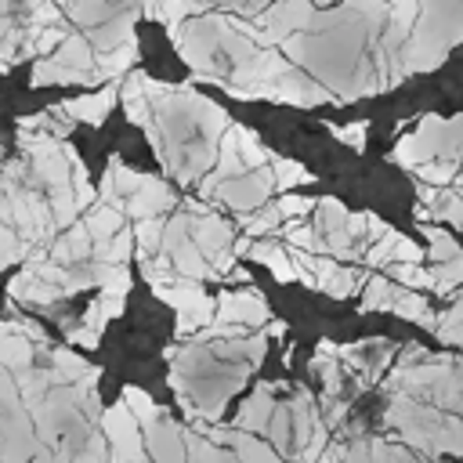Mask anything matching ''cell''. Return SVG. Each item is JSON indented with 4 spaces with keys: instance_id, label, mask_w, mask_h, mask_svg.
Returning a JSON list of instances; mask_svg holds the SVG:
<instances>
[{
    "instance_id": "6da1fadb",
    "label": "cell",
    "mask_w": 463,
    "mask_h": 463,
    "mask_svg": "<svg viewBox=\"0 0 463 463\" xmlns=\"http://www.w3.org/2000/svg\"><path fill=\"white\" fill-rule=\"evenodd\" d=\"M268 333L224 336V340H195L184 347H170V387L177 391L188 420L221 423L228 398L246 383V376L264 362Z\"/></svg>"
},
{
    "instance_id": "7a4b0ae2",
    "label": "cell",
    "mask_w": 463,
    "mask_h": 463,
    "mask_svg": "<svg viewBox=\"0 0 463 463\" xmlns=\"http://www.w3.org/2000/svg\"><path fill=\"white\" fill-rule=\"evenodd\" d=\"M148 98L159 127L156 159L177 184H195L217 163V148L228 123V112L192 87H170L148 76Z\"/></svg>"
},
{
    "instance_id": "3957f363",
    "label": "cell",
    "mask_w": 463,
    "mask_h": 463,
    "mask_svg": "<svg viewBox=\"0 0 463 463\" xmlns=\"http://www.w3.org/2000/svg\"><path fill=\"white\" fill-rule=\"evenodd\" d=\"M36 452H40V438L29 405L14 376L0 365V463H33Z\"/></svg>"
},
{
    "instance_id": "277c9868",
    "label": "cell",
    "mask_w": 463,
    "mask_h": 463,
    "mask_svg": "<svg viewBox=\"0 0 463 463\" xmlns=\"http://www.w3.org/2000/svg\"><path fill=\"white\" fill-rule=\"evenodd\" d=\"M152 293L177 311V326H174L177 336H195L199 329H206L217 318V297H210L203 289V282H195V279H181L177 275L174 282L156 286Z\"/></svg>"
},
{
    "instance_id": "5b68a950",
    "label": "cell",
    "mask_w": 463,
    "mask_h": 463,
    "mask_svg": "<svg viewBox=\"0 0 463 463\" xmlns=\"http://www.w3.org/2000/svg\"><path fill=\"white\" fill-rule=\"evenodd\" d=\"M159 253L174 264V271H177L181 279H195V282L221 279L217 268L203 257V250L195 246V239H192V232H188V210H174V213L166 217V232H163Z\"/></svg>"
},
{
    "instance_id": "8992f818",
    "label": "cell",
    "mask_w": 463,
    "mask_h": 463,
    "mask_svg": "<svg viewBox=\"0 0 463 463\" xmlns=\"http://www.w3.org/2000/svg\"><path fill=\"white\" fill-rule=\"evenodd\" d=\"M188 232H192L195 246L203 250V257L217 268V275L228 279L232 268H235V232H232V224L224 217H217L213 210H206V213H188Z\"/></svg>"
},
{
    "instance_id": "52a82bcc",
    "label": "cell",
    "mask_w": 463,
    "mask_h": 463,
    "mask_svg": "<svg viewBox=\"0 0 463 463\" xmlns=\"http://www.w3.org/2000/svg\"><path fill=\"white\" fill-rule=\"evenodd\" d=\"M101 430L109 438L112 463H137V459L148 456V449H145V427H141V420L130 412V405L123 398L101 412Z\"/></svg>"
},
{
    "instance_id": "ba28073f",
    "label": "cell",
    "mask_w": 463,
    "mask_h": 463,
    "mask_svg": "<svg viewBox=\"0 0 463 463\" xmlns=\"http://www.w3.org/2000/svg\"><path fill=\"white\" fill-rule=\"evenodd\" d=\"M311 18H315L311 0H275L253 14V25L260 29V43L275 47V43H286L293 33H304Z\"/></svg>"
},
{
    "instance_id": "9c48e42d",
    "label": "cell",
    "mask_w": 463,
    "mask_h": 463,
    "mask_svg": "<svg viewBox=\"0 0 463 463\" xmlns=\"http://www.w3.org/2000/svg\"><path fill=\"white\" fill-rule=\"evenodd\" d=\"M275 192V174L271 166H257V170H246L224 184H217L213 199H221L224 206H232L235 213H253L268 203V195Z\"/></svg>"
},
{
    "instance_id": "30bf717a",
    "label": "cell",
    "mask_w": 463,
    "mask_h": 463,
    "mask_svg": "<svg viewBox=\"0 0 463 463\" xmlns=\"http://www.w3.org/2000/svg\"><path fill=\"white\" fill-rule=\"evenodd\" d=\"M145 449L156 463H188V423L174 416H156L145 423Z\"/></svg>"
},
{
    "instance_id": "8fae6325",
    "label": "cell",
    "mask_w": 463,
    "mask_h": 463,
    "mask_svg": "<svg viewBox=\"0 0 463 463\" xmlns=\"http://www.w3.org/2000/svg\"><path fill=\"white\" fill-rule=\"evenodd\" d=\"M217 322H235L246 329H264L271 322L268 300L253 289H224L217 297Z\"/></svg>"
},
{
    "instance_id": "7c38bea8",
    "label": "cell",
    "mask_w": 463,
    "mask_h": 463,
    "mask_svg": "<svg viewBox=\"0 0 463 463\" xmlns=\"http://www.w3.org/2000/svg\"><path fill=\"white\" fill-rule=\"evenodd\" d=\"M116 101H119V80L105 83V87H101V90H94V94H80V98L61 101V112H65L72 123L101 127V123L109 119V112L116 109Z\"/></svg>"
},
{
    "instance_id": "4fadbf2b",
    "label": "cell",
    "mask_w": 463,
    "mask_h": 463,
    "mask_svg": "<svg viewBox=\"0 0 463 463\" xmlns=\"http://www.w3.org/2000/svg\"><path fill=\"white\" fill-rule=\"evenodd\" d=\"M174 206H177V199H174L170 184L159 181L156 174H145V184L123 203V213L134 217V221H141V217H163V213H174Z\"/></svg>"
},
{
    "instance_id": "5bb4252c",
    "label": "cell",
    "mask_w": 463,
    "mask_h": 463,
    "mask_svg": "<svg viewBox=\"0 0 463 463\" xmlns=\"http://www.w3.org/2000/svg\"><path fill=\"white\" fill-rule=\"evenodd\" d=\"M275 383H257L253 387V394L239 405V412H235V420H232V427H239V430H250V434H260V438H268V427H271V416H275V409H279V402H275Z\"/></svg>"
},
{
    "instance_id": "9a60e30c",
    "label": "cell",
    "mask_w": 463,
    "mask_h": 463,
    "mask_svg": "<svg viewBox=\"0 0 463 463\" xmlns=\"http://www.w3.org/2000/svg\"><path fill=\"white\" fill-rule=\"evenodd\" d=\"M36 358H40V347L22 333V326L0 318V365H4L11 376H18V373L33 369Z\"/></svg>"
},
{
    "instance_id": "2e32d148",
    "label": "cell",
    "mask_w": 463,
    "mask_h": 463,
    "mask_svg": "<svg viewBox=\"0 0 463 463\" xmlns=\"http://www.w3.org/2000/svg\"><path fill=\"white\" fill-rule=\"evenodd\" d=\"M141 184H145V174H141V170H134V166H127L123 159L109 156L105 174H101V184H98V199L123 210V203H127Z\"/></svg>"
},
{
    "instance_id": "e0dca14e",
    "label": "cell",
    "mask_w": 463,
    "mask_h": 463,
    "mask_svg": "<svg viewBox=\"0 0 463 463\" xmlns=\"http://www.w3.org/2000/svg\"><path fill=\"white\" fill-rule=\"evenodd\" d=\"M137 18H141V7H137V4H127V7H119L109 22H101V25L87 29V40L94 43V51H98V54L116 51L119 43L134 40V22H137Z\"/></svg>"
},
{
    "instance_id": "ac0fdd59",
    "label": "cell",
    "mask_w": 463,
    "mask_h": 463,
    "mask_svg": "<svg viewBox=\"0 0 463 463\" xmlns=\"http://www.w3.org/2000/svg\"><path fill=\"white\" fill-rule=\"evenodd\" d=\"M90 250H94V239H90V232L83 228V221H76L72 228L58 232V239L47 246L51 260H58V264H65V268L87 264V260H90Z\"/></svg>"
},
{
    "instance_id": "d6986e66",
    "label": "cell",
    "mask_w": 463,
    "mask_h": 463,
    "mask_svg": "<svg viewBox=\"0 0 463 463\" xmlns=\"http://www.w3.org/2000/svg\"><path fill=\"white\" fill-rule=\"evenodd\" d=\"M54 83H83V87H105L101 72H83V69L61 65V61H54L51 54H47V58H36V61H33V87H54Z\"/></svg>"
},
{
    "instance_id": "ffe728a7",
    "label": "cell",
    "mask_w": 463,
    "mask_h": 463,
    "mask_svg": "<svg viewBox=\"0 0 463 463\" xmlns=\"http://www.w3.org/2000/svg\"><path fill=\"white\" fill-rule=\"evenodd\" d=\"M246 257H250V260H260L279 282H293V279H297V264H293V257H289L279 242H271V239H253V246H250Z\"/></svg>"
},
{
    "instance_id": "44dd1931",
    "label": "cell",
    "mask_w": 463,
    "mask_h": 463,
    "mask_svg": "<svg viewBox=\"0 0 463 463\" xmlns=\"http://www.w3.org/2000/svg\"><path fill=\"white\" fill-rule=\"evenodd\" d=\"M51 58L61 61V65L83 69V72H98V51H94V43L87 40V33H69V36L61 40V47H58ZM101 80H105V76H101Z\"/></svg>"
},
{
    "instance_id": "7402d4cb",
    "label": "cell",
    "mask_w": 463,
    "mask_h": 463,
    "mask_svg": "<svg viewBox=\"0 0 463 463\" xmlns=\"http://www.w3.org/2000/svg\"><path fill=\"white\" fill-rule=\"evenodd\" d=\"M123 210L119 206H109V203H94L90 210H87V217H83V228L90 232V239L94 242H109L112 235H119L127 224H123Z\"/></svg>"
},
{
    "instance_id": "603a6c76",
    "label": "cell",
    "mask_w": 463,
    "mask_h": 463,
    "mask_svg": "<svg viewBox=\"0 0 463 463\" xmlns=\"http://www.w3.org/2000/svg\"><path fill=\"white\" fill-rule=\"evenodd\" d=\"M134 65H137V36H134V40H127V43H119L116 51L98 54V72L105 76V83L123 80L127 72H134Z\"/></svg>"
},
{
    "instance_id": "cb8c5ba5",
    "label": "cell",
    "mask_w": 463,
    "mask_h": 463,
    "mask_svg": "<svg viewBox=\"0 0 463 463\" xmlns=\"http://www.w3.org/2000/svg\"><path fill=\"white\" fill-rule=\"evenodd\" d=\"M188 463H242L235 452H228L224 445L210 441L206 434H199L192 423H188Z\"/></svg>"
},
{
    "instance_id": "d4e9b609",
    "label": "cell",
    "mask_w": 463,
    "mask_h": 463,
    "mask_svg": "<svg viewBox=\"0 0 463 463\" xmlns=\"http://www.w3.org/2000/svg\"><path fill=\"white\" fill-rule=\"evenodd\" d=\"M65 11H69V18L87 33V29L109 22V18L119 11V4H112V0H72Z\"/></svg>"
},
{
    "instance_id": "484cf974",
    "label": "cell",
    "mask_w": 463,
    "mask_h": 463,
    "mask_svg": "<svg viewBox=\"0 0 463 463\" xmlns=\"http://www.w3.org/2000/svg\"><path fill=\"white\" fill-rule=\"evenodd\" d=\"M134 250H137L134 228H123V232H119V235H112L109 242H94L90 260H101V264H127Z\"/></svg>"
},
{
    "instance_id": "4316f807",
    "label": "cell",
    "mask_w": 463,
    "mask_h": 463,
    "mask_svg": "<svg viewBox=\"0 0 463 463\" xmlns=\"http://www.w3.org/2000/svg\"><path fill=\"white\" fill-rule=\"evenodd\" d=\"M271 174H275V188H279V192H293V188L315 181V174H307L304 163H297V159H282V156L271 159Z\"/></svg>"
},
{
    "instance_id": "83f0119b",
    "label": "cell",
    "mask_w": 463,
    "mask_h": 463,
    "mask_svg": "<svg viewBox=\"0 0 463 463\" xmlns=\"http://www.w3.org/2000/svg\"><path fill=\"white\" fill-rule=\"evenodd\" d=\"M239 221H242V228H246V235H268V232H279L282 224H286V217H282V210L275 206V203H264L260 210H253V213H239Z\"/></svg>"
},
{
    "instance_id": "f1b7e54d",
    "label": "cell",
    "mask_w": 463,
    "mask_h": 463,
    "mask_svg": "<svg viewBox=\"0 0 463 463\" xmlns=\"http://www.w3.org/2000/svg\"><path fill=\"white\" fill-rule=\"evenodd\" d=\"M268 441L293 459V412H289V402H279L275 416H271V427H268Z\"/></svg>"
},
{
    "instance_id": "f546056e",
    "label": "cell",
    "mask_w": 463,
    "mask_h": 463,
    "mask_svg": "<svg viewBox=\"0 0 463 463\" xmlns=\"http://www.w3.org/2000/svg\"><path fill=\"white\" fill-rule=\"evenodd\" d=\"M459 177V163L456 159H427L416 166V181L420 184H434V188H445Z\"/></svg>"
},
{
    "instance_id": "4dcf8cb0",
    "label": "cell",
    "mask_w": 463,
    "mask_h": 463,
    "mask_svg": "<svg viewBox=\"0 0 463 463\" xmlns=\"http://www.w3.org/2000/svg\"><path fill=\"white\" fill-rule=\"evenodd\" d=\"M394 297H398V289L391 286V279L373 275L365 282V289H362V307L365 311H391L394 307Z\"/></svg>"
},
{
    "instance_id": "1f68e13d",
    "label": "cell",
    "mask_w": 463,
    "mask_h": 463,
    "mask_svg": "<svg viewBox=\"0 0 463 463\" xmlns=\"http://www.w3.org/2000/svg\"><path fill=\"white\" fill-rule=\"evenodd\" d=\"M391 311H394V315H402V318H409V322L434 326V315H430L427 300H423L416 289H398V297H394V307H391Z\"/></svg>"
},
{
    "instance_id": "d6a6232c",
    "label": "cell",
    "mask_w": 463,
    "mask_h": 463,
    "mask_svg": "<svg viewBox=\"0 0 463 463\" xmlns=\"http://www.w3.org/2000/svg\"><path fill=\"white\" fill-rule=\"evenodd\" d=\"M29 253H33V246H29V242H25V239L0 217V271L11 268L14 260H25Z\"/></svg>"
},
{
    "instance_id": "836d02e7",
    "label": "cell",
    "mask_w": 463,
    "mask_h": 463,
    "mask_svg": "<svg viewBox=\"0 0 463 463\" xmlns=\"http://www.w3.org/2000/svg\"><path fill=\"white\" fill-rule=\"evenodd\" d=\"M163 232H166V217H141V221H134L137 253H159Z\"/></svg>"
},
{
    "instance_id": "e575fe53",
    "label": "cell",
    "mask_w": 463,
    "mask_h": 463,
    "mask_svg": "<svg viewBox=\"0 0 463 463\" xmlns=\"http://www.w3.org/2000/svg\"><path fill=\"white\" fill-rule=\"evenodd\" d=\"M65 152H69V163H72V184H76V203H80V210H90V206L98 203V199H94L98 192H94V188H90V181H87V163L80 159V152H76V148H72L69 141H65Z\"/></svg>"
},
{
    "instance_id": "d590c367",
    "label": "cell",
    "mask_w": 463,
    "mask_h": 463,
    "mask_svg": "<svg viewBox=\"0 0 463 463\" xmlns=\"http://www.w3.org/2000/svg\"><path fill=\"white\" fill-rule=\"evenodd\" d=\"M25 25L47 29V25H65L58 0H25Z\"/></svg>"
},
{
    "instance_id": "8d00e7d4",
    "label": "cell",
    "mask_w": 463,
    "mask_h": 463,
    "mask_svg": "<svg viewBox=\"0 0 463 463\" xmlns=\"http://www.w3.org/2000/svg\"><path fill=\"white\" fill-rule=\"evenodd\" d=\"M123 402H127V405H130V412L141 420V427H145V423H152L156 416H163V409L156 405V398H152L148 391L134 387V383H127V387H123Z\"/></svg>"
},
{
    "instance_id": "74e56055",
    "label": "cell",
    "mask_w": 463,
    "mask_h": 463,
    "mask_svg": "<svg viewBox=\"0 0 463 463\" xmlns=\"http://www.w3.org/2000/svg\"><path fill=\"white\" fill-rule=\"evenodd\" d=\"M423 235H427V242H430V260H434V264H445V260H452V257L463 253V250L456 246V239H452L445 228H423Z\"/></svg>"
},
{
    "instance_id": "f35d334b",
    "label": "cell",
    "mask_w": 463,
    "mask_h": 463,
    "mask_svg": "<svg viewBox=\"0 0 463 463\" xmlns=\"http://www.w3.org/2000/svg\"><path fill=\"white\" fill-rule=\"evenodd\" d=\"M391 268V279H398L402 286H412V289H420V286H430L434 289V271H427L423 264H387Z\"/></svg>"
},
{
    "instance_id": "ab89813d",
    "label": "cell",
    "mask_w": 463,
    "mask_h": 463,
    "mask_svg": "<svg viewBox=\"0 0 463 463\" xmlns=\"http://www.w3.org/2000/svg\"><path fill=\"white\" fill-rule=\"evenodd\" d=\"M275 206L282 210L286 221H293V217H307V213L318 206V199H307V195H297V192H282Z\"/></svg>"
},
{
    "instance_id": "60d3db41",
    "label": "cell",
    "mask_w": 463,
    "mask_h": 463,
    "mask_svg": "<svg viewBox=\"0 0 463 463\" xmlns=\"http://www.w3.org/2000/svg\"><path fill=\"white\" fill-rule=\"evenodd\" d=\"M365 130H369V127H365L362 119H358V123H347V127H333V134H336L344 145H351L354 152L365 148Z\"/></svg>"
},
{
    "instance_id": "b9f144b4",
    "label": "cell",
    "mask_w": 463,
    "mask_h": 463,
    "mask_svg": "<svg viewBox=\"0 0 463 463\" xmlns=\"http://www.w3.org/2000/svg\"><path fill=\"white\" fill-rule=\"evenodd\" d=\"M434 213L445 217V221H452L456 228H463V195H449L445 192V199L434 206Z\"/></svg>"
},
{
    "instance_id": "7bdbcfd3",
    "label": "cell",
    "mask_w": 463,
    "mask_h": 463,
    "mask_svg": "<svg viewBox=\"0 0 463 463\" xmlns=\"http://www.w3.org/2000/svg\"><path fill=\"white\" fill-rule=\"evenodd\" d=\"M394 260H398V264H420V260H423V250H420L412 239L402 235L398 246H394ZM394 260H391V264H394Z\"/></svg>"
},
{
    "instance_id": "ee69618b",
    "label": "cell",
    "mask_w": 463,
    "mask_h": 463,
    "mask_svg": "<svg viewBox=\"0 0 463 463\" xmlns=\"http://www.w3.org/2000/svg\"><path fill=\"white\" fill-rule=\"evenodd\" d=\"M213 4H224V7H232V11H239V14H246V18H253L257 11L268 7V0H213Z\"/></svg>"
},
{
    "instance_id": "f6af8a7d",
    "label": "cell",
    "mask_w": 463,
    "mask_h": 463,
    "mask_svg": "<svg viewBox=\"0 0 463 463\" xmlns=\"http://www.w3.org/2000/svg\"><path fill=\"white\" fill-rule=\"evenodd\" d=\"M264 333H268V336H282V333H286V322H279V318H271V322L264 326Z\"/></svg>"
},
{
    "instance_id": "bcb514c9",
    "label": "cell",
    "mask_w": 463,
    "mask_h": 463,
    "mask_svg": "<svg viewBox=\"0 0 463 463\" xmlns=\"http://www.w3.org/2000/svg\"><path fill=\"white\" fill-rule=\"evenodd\" d=\"M112 4H119V7H127V4H137V0H112Z\"/></svg>"
},
{
    "instance_id": "7dc6e473",
    "label": "cell",
    "mask_w": 463,
    "mask_h": 463,
    "mask_svg": "<svg viewBox=\"0 0 463 463\" xmlns=\"http://www.w3.org/2000/svg\"><path fill=\"white\" fill-rule=\"evenodd\" d=\"M137 463H156V459H152V456H145V459H137Z\"/></svg>"
},
{
    "instance_id": "c3c4849f",
    "label": "cell",
    "mask_w": 463,
    "mask_h": 463,
    "mask_svg": "<svg viewBox=\"0 0 463 463\" xmlns=\"http://www.w3.org/2000/svg\"><path fill=\"white\" fill-rule=\"evenodd\" d=\"M318 4H329V0H318Z\"/></svg>"
}]
</instances>
